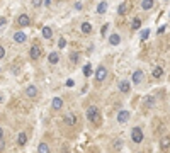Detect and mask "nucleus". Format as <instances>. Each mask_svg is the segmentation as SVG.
<instances>
[{
    "label": "nucleus",
    "mask_w": 170,
    "mask_h": 153,
    "mask_svg": "<svg viewBox=\"0 0 170 153\" xmlns=\"http://www.w3.org/2000/svg\"><path fill=\"white\" fill-rule=\"evenodd\" d=\"M106 32H107V24H106V26H104V27H102V29H101V34H102V36H104Z\"/></svg>",
    "instance_id": "obj_36"
},
{
    "label": "nucleus",
    "mask_w": 170,
    "mask_h": 153,
    "mask_svg": "<svg viewBox=\"0 0 170 153\" xmlns=\"http://www.w3.org/2000/svg\"><path fill=\"white\" fill-rule=\"evenodd\" d=\"M131 29H134V31L141 29V19H139V17H134L133 19V22H131Z\"/></svg>",
    "instance_id": "obj_25"
},
{
    "label": "nucleus",
    "mask_w": 170,
    "mask_h": 153,
    "mask_svg": "<svg viewBox=\"0 0 170 153\" xmlns=\"http://www.w3.org/2000/svg\"><path fill=\"white\" fill-rule=\"evenodd\" d=\"M0 150H2V152L5 150V138H4V129H2V133H0Z\"/></svg>",
    "instance_id": "obj_29"
},
{
    "label": "nucleus",
    "mask_w": 170,
    "mask_h": 153,
    "mask_svg": "<svg viewBox=\"0 0 170 153\" xmlns=\"http://www.w3.org/2000/svg\"><path fill=\"white\" fill-rule=\"evenodd\" d=\"M26 143H27V134L24 131H21L17 134V145H19V146H24Z\"/></svg>",
    "instance_id": "obj_18"
},
{
    "label": "nucleus",
    "mask_w": 170,
    "mask_h": 153,
    "mask_svg": "<svg viewBox=\"0 0 170 153\" xmlns=\"http://www.w3.org/2000/svg\"><path fill=\"white\" fill-rule=\"evenodd\" d=\"M92 73H94V68H92V63H87L84 66V75L85 77H92Z\"/></svg>",
    "instance_id": "obj_26"
},
{
    "label": "nucleus",
    "mask_w": 170,
    "mask_h": 153,
    "mask_svg": "<svg viewBox=\"0 0 170 153\" xmlns=\"http://www.w3.org/2000/svg\"><path fill=\"white\" fill-rule=\"evenodd\" d=\"M117 90H119L121 94H129V92H131V84H129V80H119Z\"/></svg>",
    "instance_id": "obj_5"
},
{
    "label": "nucleus",
    "mask_w": 170,
    "mask_h": 153,
    "mask_svg": "<svg viewBox=\"0 0 170 153\" xmlns=\"http://www.w3.org/2000/svg\"><path fill=\"white\" fill-rule=\"evenodd\" d=\"M145 78V72L143 70H134L133 75H131V82H133L134 85H139L141 82H143Z\"/></svg>",
    "instance_id": "obj_4"
},
{
    "label": "nucleus",
    "mask_w": 170,
    "mask_h": 153,
    "mask_svg": "<svg viewBox=\"0 0 170 153\" xmlns=\"http://www.w3.org/2000/svg\"><path fill=\"white\" fill-rule=\"evenodd\" d=\"M78 60H80V53H77V51L70 53V61L72 63H78Z\"/></svg>",
    "instance_id": "obj_27"
},
{
    "label": "nucleus",
    "mask_w": 170,
    "mask_h": 153,
    "mask_svg": "<svg viewBox=\"0 0 170 153\" xmlns=\"http://www.w3.org/2000/svg\"><path fill=\"white\" fill-rule=\"evenodd\" d=\"M85 116H87V119H89L90 122H94V124H99V122H101V111H99L97 106H89L87 107Z\"/></svg>",
    "instance_id": "obj_1"
},
{
    "label": "nucleus",
    "mask_w": 170,
    "mask_h": 153,
    "mask_svg": "<svg viewBox=\"0 0 170 153\" xmlns=\"http://www.w3.org/2000/svg\"><path fill=\"white\" fill-rule=\"evenodd\" d=\"M155 104H157V99H155L153 95H145V97H143V106H145V107L151 109Z\"/></svg>",
    "instance_id": "obj_10"
},
{
    "label": "nucleus",
    "mask_w": 170,
    "mask_h": 153,
    "mask_svg": "<svg viewBox=\"0 0 170 153\" xmlns=\"http://www.w3.org/2000/svg\"><path fill=\"white\" fill-rule=\"evenodd\" d=\"M26 95L29 97V99H36L37 97V87L36 85H29V87H26Z\"/></svg>",
    "instance_id": "obj_12"
},
{
    "label": "nucleus",
    "mask_w": 170,
    "mask_h": 153,
    "mask_svg": "<svg viewBox=\"0 0 170 153\" xmlns=\"http://www.w3.org/2000/svg\"><path fill=\"white\" fill-rule=\"evenodd\" d=\"M17 24L21 27H27L31 26V17L27 16V14H21V16L17 17Z\"/></svg>",
    "instance_id": "obj_9"
},
{
    "label": "nucleus",
    "mask_w": 170,
    "mask_h": 153,
    "mask_svg": "<svg viewBox=\"0 0 170 153\" xmlns=\"http://www.w3.org/2000/svg\"><path fill=\"white\" fill-rule=\"evenodd\" d=\"M26 39H27L26 32H22V31L14 32V41H16L17 44H22V43H26Z\"/></svg>",
    "instance_id": "obj_11"
},
{
    "label": "nucleus",
    "mask_w": 170,
    "mask_h": 153,
    "mask_svg": "<svg viewBox=\"0 0 170 153\" xmlns=\"http://www.w3.org/2000/svg\"><path fill=\"white\" fill-rule=\"evenodd\" d=\"M41 32H42V37H44V39H51V37H53V29L49 26H44L41 29Z\"/></svg>",
    "instance_id": "obj_17"
},
{
    "label": "nucleus",
    "mask_w": 170,
    "mask_h": 153,
    "mask_svg": "<svg viewBox=\"0 0 170 153\" xmlns=\"http://www.w3.org/2000/svg\"><path fill=\"white\" fill-rule=\"evenodd\" d=\"M48 63H49V65H56V63H60V54L56 53V51H53V53H49V54H48Z\"/></svg>",
    "instance_id": "obj_16"
},
{
    "label": "nucleus",
    "mask_w": 170,
    "mask_h": 153,
    "mask_svg": "<svg viewBox=\"0 0 170 153\" xmlns=\"http://www.w3.org/2000/svg\"><path fill=\"white\" fill-rule=\"evenodd\" d=\"M29 56H31V60L41 58V46H39V44H32L31 49H29Z\"/></svg>",
    "instance_id": "obj_7"
},
{
    "label": "nucleus",
    "mask_w": 170,
    "mask_h": 153,
    "mask_svg": "<svg viewBox=\"0 0 170 153\" xmlns=\"http://www.w3.org/2000/svg\"><path fill=\"white\" fill-rule=\"evenodd\" d=\"M37 153H51V150H49V145L48 143H39V146H37Z\"/></svg>",
    "instance_id": "obj_21"
},
{
    "label": "nucleus",
    "mask_w": 170,
    "mask_h": 153,
    "mask_svg": "<svg viewBox=\"0 0 170 153\" xmlns=\"http://www.w3.org/2000/svg\"><path fill=\"white\" fill-rule=\"evenodd\" d=\"M49 4H51V0H44V5L46 7H49Z\"/></svg>",
    "instance_id": "obj_37"
},
{
    "label": "nucleus",
    "mask_w": 170,
    "mask_h": 153,
    "mask_svg": "<svg viewBox=\"0 0 170 153\" xmlns=\"http://www.w3.org/2000/svg\"><path fill=\"white\" fill-rule=\"evenodd\" d=\"M143 129L139 126H134L133 129H131V140H133V143H136V145H139V143H143Z\"/></svg>",
    "instance_id": "obj_2"
},
{
    "label": "nucleus",
    "mask_w": 170,
    "mask_h": 153,
    "mask_svg": "<svg viewBox=\"0 0 170 153\" xmlns=\"http://www.w3.org/2000/svg\"><path fill=\"white\" fill-rule=\"evenodd\" d=\"M75 9H77V10H82V2H75Z\"/></svg>",
    "instance_id": "obj_34"
},
{
    "label": "nucleus",
    "mask_w": 170,
    "mask_h": 153,
    "mask_svg": "<svg viewBox=\"0 0 170 153\" xmlns=\"http://www.w3.org/2000/svg\"><path fill=\"white\" fill-rule=\"evenodd\" d=\"M119 43H121V36H119L117 32H112L111 36H109V44H111V46H117Z\"/></svg>",
    "instance_id": "obj_15"
},
{
    "label": "nucleus",
    "mask_w": 170,
    "mask_h": 153,
    "mask_svg": "<svg viewBox=\"0 0 170 153\" xmlns=\"http://www.w3.org/2000/svg\"><path fill=\"white\" fill-rule=\"evenodd\" d=\"M128 7H129V2H122L121 5L117 7V14H119V16H124L128 12Z\"/></svg>",
    "instance_id": "obj_22"
},
{
    "label": "nucleus",
    "mask_w": 170,
    "mask_h": 153,
    "mask_svg": "<svg viewBox=\"0 0 170 153\" xmlns=\"http://www.w3.org/2000/svg\"><path fill=\"white\" fill-rule=\"evenodd\" d=\"M80 29H82L84 34H90V32H92V24H90V22H82Z\"/></svg>",
    "instance_id": "obj_23"
},
{
    "label": "nucleus",
    "mask_w": 170,
    "mask_h": 153,
    "mask_svg": "<svg viewBox=\"0 0 170 153\" xmlns=\"http://www.w3.org/2000/svg\"><path fill=\"white\" fill-rule=\"evenodd\" d=\"M114 146H116L117 150H119V148H121V140H117V141H114Z\"/></svg>",
    "instance_id": "obj_35"
},
{
    "label": "nucleus",
    "mask_w": 170,
    "mask_h": 153,
    "mask_svg": "<svg viewBox=\"0 0 170 153\" xmlns=\"http://www.w3.org/2000/svg\"><path fill=\"white\" fill-rule=\"evenodd\" d=\"M51 107H53V111H60L61 107H63V99L61 97H54L51 100Z\"/></svg>",
    "instance_id": "obj_13"
},
{
    "label": "nucleus",
    "mask_w": 170,
    "mask_h": 153,
    "mask_svg": "<svg viewBox=\"0 0 170 153\" xmlns=\"http://www.w3.org/2000/svg\"><path fill=\"white\" fill-rule=\"evenodd\" d=\"M160 148H162L163 152H169L170 150V136H163L160 140Z\"/></svg>",
    "instance_id": "obj_14"
},
{
    "label": "nucleus",
    "mask_w": 170,
    "mask_h": 153,
    "mask_svg": "<svg viewBox=\"0 0 170 153\" xmlns=\"http://www.w3.org/2000/svg\"><path fill=\"white\" fill-rule=\"evenodd\" d=\"M94 77H95V82L97 84H101V82H104V80L107 78V68L104 66V65H101L99 68L95 70V73H94Z\"/></svg>",
    "instance_id": "obj_3"
},
{
    "label": "nucleus",
    "mask_w": 170,
    "mask_h": 153,
    "mask_svg": "<svg viewBox=\"0 0 170 153\" xmlns=\"http://www.w3.org/2000/svg\"><path fill=\"white\" fill-rule=\"evenodd\" d=\"M165 2H167V0H165Z\"/></svg>",
    "instance_id": "obj_38"
},
{
    "label": "nucleus",
    "mask_w": 170,
    "mask_h": 153,
    "mask_svg": "<svg viewBox=\"0 0 170 153\" xmlns=\"http://www.w3.org/2000/svg\"><path fill=\"white\" fill-rule=\"evenodd\" d=\"M0 58H2V60L5 58V48H4V46H0Z\"/></svg>",
    "instance_id": "obj_32"
},
{
    "label": "nucleus",
    "mask_w": 170,
    "mask_h": 153,
    "mask_svg": "<svg viewBox=\"0 0 170 153\" xmlns=\"http://www.w3.org/2000/svg\"><path fill=\"white\" fill-rule=\"evenodd\" d=\"M31 4H32V7H34V9H37V7H41L44 2H42V0H31Z\"/></svg>",
    "instance_id": "obj_31"
},
{
    "label": "nucleus",
    "mask_w": 170,
    "mask_h": 153,
    "mask_svg": "<svg viewBox=\"0 0 170 153\" xmlns=\"http://www.w3.org/2000/svg\"><path fill=\"white\" fill-rule=\"evenodd\" d=\"M148 36H150V29H143V31L139 32V39H141V41L148 39Z\"/></svg>",
    "instance_id": "obj_28"
},
{
    "label": "nucleus",
    "mask_w": 170,
    "mask_h": 153,
    "mask_svg": "<svg viewBox=\"0 0 170 153\" xmlns=\"http://www.w3.org/2000/svg\"><path fill=\"white\" fill-rule=\"evenodd\" d=\"M65 46H66V39H65V37H60L58 39V48L60 49H63Z\"/></svg>",
    "instance_id": "obj_30"
},
{
    "label": "nucleus",
    "mask_w": 170,
    "mask_h": 153,
    "mask_svg": "<svg viewBox=\"0 0 170 153\" xmlns=\"http://www.w3.org/2000/svg\"><path fill=\"white\" fill-rule=\"evenodd\" d=\"M107 12V2H99V5H97V14H106Z\"/></svg>",
    "instance_id": "obj_24"
},
{
    "label": "nucleus",
    "mask_w": 170,
    "mask_h": 153,
    "mask_svg": "<svg viewBox=\"0 0 170 153\" xmlns=\"http://www.w3.org/2000/svg\"><path fill=\"white\" fill-rule=\"evenodd\" d=\"M5 24H7V19L5 17H2V19H0V26H2V29L5 27Z\"/></svg>",
    "instance_id": "obj_33"
},
{
    "label": "nucleus",
    "mask_w": 170,
    "mask_h": 153,
    "mask_svg": "<svg viewBox=\"0 0 170 153\" xmlns=\"http://www.w3.org/2000/svg\"><path fill=\"white\" fill-rule=\"evenodd\" d=\"M77 121H78V119H77V116H75V114H72V112H70V114H66V116L63 117V122H65L68 128L77 126Z\"/></svg>",
    "instance_id": "obj_8"
},
{
    "label": "nucleus",
    "mask_w": 170,
    "mask_h": 153,
    "mask_svg": "<svg viewBox=\"0 0 170 153\" xmlns=\"http://www.w3.org/2000/svg\"><path fill=\"white\" fill-rule=\"evenodd\" d=\"M129 117H131V112L129 111H119L117 116H116V119H117L119 124H126V122L129 121Z\"/></svg>",
    "instance_id": "obj_6"
},
{
    "label": "nucleus",
    "mask_w": 170,
    "mask_h": 153,
    "mask_svg": "<svg viewBox=\"0 0 170 153\" xmlns=\"http://www.w3.org/2000/svg\"><path fill=\"white\" fill-rule=\"evenodd\" d=\"M151 77H153V78H162V77H163V68H162V66H155L153 72H151Z\"/></svg>",
    "instance_id": "obj_20"
},
{
    "label": "nucleus",
    "mask_w": 170,
    "mask_h": 153,
    "mask_svg": "<svg viewBox=\"0 0 170 153\" xmlns=\"http://www.w3.org/2000/svg\"><path fill=\"white\" fill-rule=\"evenodd\" d=\"M155 5V0H141V9L143 10H150V9H153Z\"/></svg>",
    "instance_id": "obj_19"
}]
</instances>
